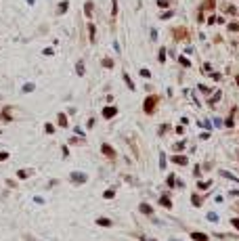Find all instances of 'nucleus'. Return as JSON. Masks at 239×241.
I'll list each match as a JSON object with an SVG mask.
<instances>
[{
    "label": "nucleus",
    "instance_id": "nucleus-1",
    "mask_svg": "<svg viewBox=\"0 0 239 241\" xmlns=\"http://www.w3.org/2000/svg\"><path fill=\"white\" fill-rule=\"evenodd\" d=\"M86 176L84 172H71V182H78V185H82V182H86Z\"/></svg>",
    "mask_w": 239,
    "mask_h": 241
},
{
    "label": "nucleus",
    "instance_id": "nucleus-2",
    "mask_svg": "<svg viewBox=\"0 0 239 241\" xmlns=\"http://www.w3.org/2000/svg\"><path fill=\"white\" fill-rule=\"evenodd\" d=\"M155 103H157V99H155V96H149L147 101H145V111H147V113H151V111H153V107H155Z\"/></svg>",
    "mask_w": 239,
    "mask_h": 241
},
{
    "label": "nucleus",
    "instance_id": "nucleus-3",
    "mask_svg": "<svg viewBox=\"0 0 239 241\" xmlns=\"http://www.w3.org/2000/svg\"><path fill=\"white\" fill-rule=\"evenodd\" d=\"M115 113H118L115 107H105V109H103V117H113Z\"/></svg>",
    "mask_w": 239,
    "mask_h": 241
},
{
    "label": "nucleus",
    "instance_id": "nucleus-4",
    "mask_svg": "<svg viewBox=\"0 0 239 241\" xmlns=\"http://www.w3.org/2000/svg\"><path fill=\"white\" fill-rule=\"evenodd\" d=\"M67 8H69V2H67V0H63V2L59 4V8H57V13L63 15V13H67Z\"/></svg>",
    "mask_w": 239,
    "mask_h": 241
},
{
    "label": "nucleus",
    "instance_id": "nucleus-5",
    "mask_svg": "<svg viewBox=\"0 0 239 241\" xmlns=\"http://www.w3.org/2000/svg\"><path fill=\"white\" fill-rule=\"evenodd\" d=\"M103 153H105V155H109V157H115V151H113L109 145H103Z\"/></svg>",
    "mask_w": 239,
    "mask_h": 241
},
{
    "label": "nucleus",
    "instance_id": "nucleus-6",
    "mask_svg": "<svg viewBox=\"0 0 239 241\" xmlns=\"http://www.w3.org/2000/svg\"><path fill=\"white\" fill-rule=\"evenodd\" d=\"M97 224L99 227H111V220H109V218H99Z\"/></svg>",
    "mask_w": 239,
    "mask_h": 241
},
{
    "label": "nucleus",
    "instance_id": "nucleus-7",
    "mask_svg": "<svg viewBox=\"0 0 239 241\" xmlns=\"http://www.w3.org/2000/svg\"><path fill=\"white\" fill-rule=\"evenodd\" d=\"M84 13L88 15V17H90V15H92V2H90V0H88V2H86V4H84Z\"/></svg>",
    "mask_w": 239,
    "mask_h": 241
},
{
    "label": "nucleus",
    "instance_id": "nucleus-8",
    "mask_svg": "<svg viewBox=\"0 0 239 241\" xmlns=\"http://www.w3.org/2000/svg\"><path fill=\"white\" fill-rule=\"evenodd\" d=\"M76 71H78V76H84V63H82V61L76 65Z\"/></svg>",
    "mask_w": 239,
    "mask_h": 241
},
{
    "label": "nucleus",
    "instance_id": "nucleus-9",
    "mask_svg": "<svg viewBox=\"0 0 239 241\" xmlns=\"http://www.w3.org/2000/svg\"><path fill=\"white\" fill-rule=\"evenodd\" d=\"M141 212L143 214H151L153 210H151V206H147V203H141Z\"/></svg>",
    "mask_w": 239,
    "mask_h": 241
},
{
    "label": "nucleus",
    "instance_id": "nucleus-10",
    "mask_svg": "<svg viewBox=\"0 0 239 241\" xmlns=\"http://www.w3.org/2000/svg\"><path fill=\"white\" fill-rule=\"evenodd\" d=\"M57 120H59V124L63 126V128H65V126H67V117H65L63 113H59V117H57Z\"/></svg>",
    "mask_w": 239,
    "mask_h": 241
},
{
    "label": "nucleus",
    "instance_id": "nucleus-11",
    "mask_svg": "<svg viewBox=\"0 0 239 241\" xmlns=\"http://www.w3.org/2000/svg\"><path fill=\"white\" fill-rule=\"evenodd\" d=\"M34 88H36V86H34V84H32V82L23 84V92H32V90H34Z\"/></svg>",
    "mask_w": 239,
    "mask_h": 241
},
{
    "label": "nucleus",
    "instance_id": "nucleus-12",
    "mask_svg": "<svg viewBox=\"0 0 239 241\" xmlns=\"http://www.w3.org/2000/svg\"><path fill=\"white\" fill-rule=\"evenodd\" d=\"M88 36H90V42H94V25H88Z\"/></svg>",
    "mask_w": 239,
    "mask_h": 241
},
{
    "label": "nucleus",
    "instance_id": "nucleus-13",
    "mask_svg": "<svg viewBox=\"0 0 239 241\" xmlns=\"http://www.w3.org/2000/svg\"><path fill=\"white\" fill-rule=\"evenodd\" d=\"M111 15H113V17L118 15V0H113V7H111Z\"/></svg>",
    "mask_w": 239,
    "mask_h": 241
},
{
    "label": "nucleus",
    "instance_id": "nucleus-14",
    "mask_svg": "<svg viewBox=\"0 0 239 241\" xmlns=\"http://www.w3.org/2000/svg\"><path fill=\"white\" fill-rule=\"evenodd\" d=\"M17 178H28V172H25V170H19V172H17Z\"/></svg>",
    "mask_w": 239,
    "mask_h": 241
},
{
    "label": "nucleus",
    "instance_id": "nucleus-15",
    "mask_svg": "<svg viewBox=\"0 0 239 241\" xmlns=\"http://www.w3.org/2000/svg\"><path fill=\"white\" fill-rule=\"evenodd\" d=\"M44 128H46V132H48V134H53V132H55V126H53V124H46Z\"/></svg>",
    "mask_w": 239,
    "mask_h": 241
},
{
    "label": "nucleus",
    "instance_id": "nucleus-16",
    "mask_svg": "<svg viewBox=\"0 0 239 241\" xmlns=\"http://www.w3.org/2000/svg\"><path fill=\"white\" fill-rule=\"evenodd\" d=\"M124 80H126V84H128V86H130V88H134V84H132V80H130V78H128L126 74H124Z\"/></svg>",
    "mask_w": 239,
    "mask_h": 241
},
{
    "label": "nucleus",
    "instance_id": "nucleus-17",
    "mask_svg": "<svg viewBox=\"0 0 239 241\" xmlns=\"http://www.w3.org/2000/svg\"><path fill=\"white\" fill-rule=\"evenodd\" d=\"M103 65H105V67H111L113 61H111V59H105V61H103Z\"/></svg>",
    "mask_w": 239,
    "mask_h": 241
},
{
    "label": "nucleus",
    "instance_id": "nucleus-18",
    "mask_svg": "<svg viewBox=\"0 0 239 241\" xmlns=\"http://www.w3.org/2000/svg\"><path fill=\"white\" fill-rule=\"evenodd\" d=\"M164 59H166V50L162 48V50H160V61H164Z\"/></svg>",
    "mask_w": 239,
    "mask_h": 241
},
{
    "label": "nucleus",
    "instance_id": "nucleus-19",
    "mask_svg": "<svg viewBox=\"0 0 239 241\" xmlns=\"http://www.w3.org/2000/svg\"><path fill=\"white\" fill-rule=\"evenodd\" d=\"M8 157V153L7 151H0V159H7Z\"/></svg>",
    "mask_w": 239,
    "mask_h": 241
},
{
    "label": "nucleus",
    "instance_id": "nucleus-20",
    "mask_svg": "<svg viewBox=\"0 0 239 241\" xmlns=\"http://www.w3.org/2000/svg\"><path fill=\"white\" fill-rule=\"evenodd\" d=\"M28 241H34V239H32V237H28Z\"/></svg>",
    "mask_w": 239,
    "mask_h": 241
}]
</instances>
